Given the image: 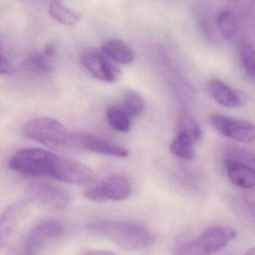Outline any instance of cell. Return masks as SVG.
Returning <instances> with one entry per match:
<instances>
[{
    "label": "cell",
    "mask_w": 255,
    "mask_h": 255,
    "mask_svg": "<svg viewBox=\"0 0 255 255\" xmlns=\"http://www.w3.org/2000/svg\"><path fill=\"white\" fill-rule=\"evenodd\" d=\"M202 130L196 121L192 119L184 120L179 133L171 142L170 151L184 160H191L196 157L194 145L200 139Z\"/></svg>",
    "instance_id": "obj_9"
},
{
    "label": "cell",
    "mask_w": 255,
    "mask_h": 255,
    "mask_svg": "<svg viewBox=\"0 0 255 255\" xmlns=\"http://www.w3.org/2000/svg\"><path fill=\"white\" fill-rule=\"evenodd\" d=\"M28 188L33 199L51 209L62 211L70 204L67 193L50 184L34 183Z\"/></svg>",
    "instance_id": "obj_13"
},
{
    "label": "cell",
    "mask_w": 255,
    "mask_h": 255,
    "mask_svg": "<svg viewBox=\"0 0 255 255\" xmlns=\"http://www.w3.org/2000/svg\"><path fill=\"white\" fill-rule=\"evenodd\" d=\"M23 133L27 138L50 148H58L67 143L69 133L56 120L38 118L25 124Z\"/></svg>",
    "instance_id": "obj_4"
},
{
    "label": "cell",
    "mask_w": 255,
    "mask_h": 255,
    "mask_svg": "<svg viewBox=\"0 0 255 255\" xmlns=\"http://www.w3.org/2000/svg\"><path fill=\"white\" fill-rule=\"evenodd\" d=\"M210 121L220 133L230 139L242 142L254 140L255 127L249 121L217 113L210 116Z\"/></svg>",
    "instance_id": "obj_7"
},
{
    "label": "cell",
    "mask_w": 255,
    "mask_h": 255,
    "mask_svg": "<svg viewBox=\"0 0 255 255\" xmlns=\"http://www.w3.org/2000/svg\"><path fill=\"white\" fill-rule=\"evenodd\" d=\"M124 110L132 117H140L145 112V103L142 96L133 90H128L124 94Z\"/></svg>",
    "instance_id": "obj_20"
},
{
    "label": "cell",
    "mask_w": 255,
    "mask_h": 255,
    "mask_svg": "<svg viewBox=\"0 0 255 255\" xmlns=\"http://www.w3.org/2000/svg\"><path fill=\"white\" fill-rule=\"evenodd\" d=\"M208 90L214 100L224 107L231 109L243 107L248 101V97L245 93L234 89L221 81H211L208 83Z\"/></svg>",
    "instance_id": "obj_14"
},
{
    "label": "cell",
    "mask_w": 255,
    "mask_h": 255,
    "mask_svg": "<svg viewBox=\"0 0 255 255\" xmlns=\"http://www.w3.org/2000/svg\"><path fill=\"white\" fill-rule=\"evenodd\" d=\"M29 201H19L7 207L0 214V249L10 241L20 222L29 212Z\"/></svg>",
    "instance_id": "obj_12"
},
{
    "label": "cell",
    "mask_w": 255,
    "mask_h": 255,
    "mask_svg": "<svg viewBox=\"0 0 255 255\" xmlns=\"http://www.w3.org/2000/svg\"><path fill=\"white\" fill-rule=\"evenodd\" d=\"M55 51H56V47L55 45L53 43H48L47 46L45 47L43 52L48 55V56L53 58L54 55L55 54Z\"/></svg>",
    "instance_id": "obj_23"
},
{
    "label": "cell",
    "mask_w": 255,
    "mask_h": 255,
    "mask_svg": "<svg viewBox=\"0 0 255 255\" xmlns=\"http://www.w3.org/2000/svg\"><path fill=\"white\" fill-rule=\"evenodd\" d=\"M67 143L73 148L109 157H128L129 150L93 133L75 132L69 134Z\"/></svg>",
    "instance_id": "obj_5"
},
{
    "label": "cell",
    "mask_w": 255,
    "mask_h": 255,
    "mask_svg": "<svg viewBox=\"0 0 255 255\" xmlns=\"http://www.w3.org/2000/svg\"><path fill=\"white\" fill-rule=\"evenodd\" d=\"M244 255H255V248L250 249V250H249L248 251L244 254Z\"/></svg>",
    "instance_id": "obj_25"
},
{
    "label": "cell",
    "mask_w": 255,
    "mask_h": 255,
    "mask_svg": "<svg viewBox=\"0 0 255 255\" xmlns=\"http://www.w3.org/2000/svg\"><path fill=\"white\" fill-rule=\"evenodd\" d=\"M130 193L131 186L127 178L122 175H115L88 189L84 196L90 202L103 203L109 201L125 200Z\"/></svg>",
    "instance_id": "obj_6"
},
{
    "label": "cell",
    "mask_w": 255,
    "mask_h": 255,
    "mask_svg": "<svg viewBox=\"0 0 255 255\" xmlns=\"http://www.w3.org/2000/svg\"><path fill=\"white\" fill-rule=\"evenodd\" d=\"M106 118L109 126L117 131L127 133L131 128L130 117L124 109L109 108L106 112Z\"/></svg>",
    "instance_id": "obj_18"
},
{
    "label": "cell",
    "mask_w": 255,
    "mask_h": 255,
    "mask_svg": "<svg viewBox=\"0 0 255 255\" xmlns=\"http://www.w3.org/2000/svg\"><path fill=\"white\" fill-rule=\"evenodd\" d=\"M88 232L111 241L126 251H138L148 248L156 241L152 231L133 222L99 220L87 225Z\"/></svg>",
    "instance_id": "obj_1"
},
{
    "label": "cell",
    "mask_w": 255,
    "mask_h": 255,
    "mask_svg": "<svg viewBox=\"0 0 255 255\" xmlns=\"http://www.w3.org/2000/svg\"><path fill=\"white\" fill-rule=\"evenodd\" d=\"M49 13L52 19L65 25H76L81 19V15L79 12L69 8L58 1H53L50 3Z\"/></svg>",
    "instance_id": "obj_17"
},
{
    "label": "cell",
    "mask_w": 255,
    "mask_h": 255,
    "mask_svg": "<svg viewBox=\"0 0 255 255\" xmlns=\"http://www.w3.org/2000/svg\"><path fill=\"white\" fill-rule=\"evenodd\" d=\"M62 158L45 150L24 148L12 156L9 167L25 176L49 177L57 180Z\"/></svg>",
    "instance_id": "obj_2"
},
{
    "label": "cell",
    "mask_w": 255,
    "mask_h": 255,
    "mask_svg": "<svg viewBox=\"0 0 255 255\" xmlns=\"http://www.w3.org/2000/svg\"><path fill=\"white\" fill-rule=\"evenodd\" d=\"M237 237V232L229 226L209 228L202 235L186 241L175 248L174 255H211L218 253Z\"/></svg>",
    "instance_id": "obj_3"
},
{
    "label": "cell",
    "mask_w": 255,
    "mask_h": 255,
    "mask_svg": "<svg viewBox=\"0 0 255 255\" xmlns=\"http://www.w3.org/2000/svg\"><path fill=\"white\" fill-rule=\"evenodd\" d=\"M84 255H118L115 253L110 251H106V250H92V251L88 252Z\"/></svg>",
    "instance_id": "obj_24"
},
{
    "label": "cell",
    "mask_w": 255,
    "mask_h": 255,
    "mask_svg": "<svg viewBox=\"0 0 255 255\" xmlns=\"http://www.w3.org/2000/svg\"><path fill=\"white\" fill-rule=\"evenodd\" d=\"M241 61L243 68L250 77L254 78L255 74V49L253 43L244 42L241 49Z\"/></svg>",
    "instance_id": "obj_21"
},
{
    "label": "cell",
    "mask_w": 255,
    "mask_h": 255,
    "mask_svg": "<svg viewBox=\"0 0 255 255\" xmlns=\"http://www.w3.org/2000/svg\"><path fill=\"white\" fill-rule=\"evenodd\" d=\"M232 1H235V0H232Z\"/></svg>",
    "instance_id": "obj_26"
},
{
    "label": "cell",
    "mask_w": 255,
    "mask_h": 255,
    "mask_svg": "<svg viewBox=\"0 0 255 255\" xmlns=\"http://www.w3.org/2000/svg\"><path fill=\"white\" fill-rule=\"evenodd\" d=\"M24 67L33 74H49L53 69L52 58L48 56L43 51L33 52L25 59Z\"/></svg>",
    "instance_id": "obj_16"
},
{
    "label": "cell",
    "mask_w": 255,
    "mask_h": 255,
    "mask_svg": "<svg viewBox=\"0 0 255 255\" xmlns=\"http://www.w3.org/2000/svg\"><path fill=\"white\" fill-rule=\"evenodd\" d=\"M81 64L96 79L108 83L117 82L121 71L104 55L95 50H87L80 55Z\"/></svg>",
    "instance_id": "obj_11"
},
{
    "label": "cell",
    "mask_w": 255,
    "mask_h": 255,
    "mask_svg": "<svg viewBox=\"0 0 255 255\" xmlns=\"http://www.w3.org/2000/svg\"><path fill=\"white\" fill-rule=\"evenodd\" d=\"M14 72V66L0 49V75H10Z\"/></svg>",
    "instance_id": "obj_22"
},
{
    "label": "cell",
    "mask_w": 255,
    "mask_h": 255,
    "mask_svg": "<svg viewBox=\"0 0 255 255\" xmlns=\"http://www.w3.org/2000/svg\"><path fill=\"white\" fill-rule=\"evenodd\" d=\"M102 52L109 59L123 65L131 64L134 61L131 48L119 39H111L105 42L102 46Z\"/></svg>",
    "instance_id": "obj_15"
},
{
    "label": "cell",
    "mask_w": 255,
    "mask_h": 255,
    "mask_svg": "<svg viewBox=\"0 0 255 255\" xmlns=\"http://www.w3.org/2000/svg\"><path fill=\"white\" fill-rule=\"evenodd\" d=\"M217 27L220 34L226 40H232L238 32V22L233 13L223 10L219 13L217 19Z\"/></svg>",
    "instance_id": "obj_19"
},
{
    "label": "cell",
    "mask_w": 255,
    "mask_h": 255,
    "mask_svg": "<svg viewBox=\"0 0 255 255\" xmlns=\"http://www.w3.org/2000/svg\"><path fill=\"white\" fill-rule=\"evenodd\" d=\"M228 176L233 184L244 189L254 187L255 172L254 158L250 154L241 151L226 160Z\"/></svg>",
    "instance_id": "obj_8"
},
{
    "label": "cell",
    "mask_w": 255,
    "mask_h": 255,
    "mask_svg": "<svg viewBox=\"0 0 255 255\" xmlns=\"http://www.w3.org/2000/svg\"><path fill=\"white\" fill-rule=\"evenodd\" d=\"M65 230L64 223L58 220H48L34 227L28 234L24 244L27 255H34L42 247L61 236Z\"/></svg>",
    "instance_id": "obj_10"
}]
</instances>
